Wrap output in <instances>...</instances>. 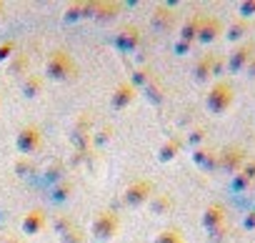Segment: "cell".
<instances>
[{"label":"cell","instance_id":"cell-1","mask_svg":"<svg viewBox=\"0 0 255 243\" xmlns=\"http://www.w3.org/2000/svg\"><path fill=\"white\" fill-rule=\"evenodd\" d=\"M250 55H253V45H250V43H245V45H240V48L235 50V55H233V60H230V68H233V70H240L243 65H248V60H250Z\"/></svg>","mask_w":255,"mask_h":243},{"label":"cell","instance_id":"cell-2","mask_svg":"<svg viewBox=\"0 0 255 243\" xmlns=\"http://www.w3.org/2000/svg\"><path fill=\"white\" fill-rule=\"evenodd\" d=\"M210 103H213L215 110H223L225 105H230V88H228V85H218V88L213 90Z\"/></svg>","mask_w":255,"mask_h":243},{"label":"cell","instance_id":"cell-3","mask_svg":"<svg viewBox=\"0 0 255 243\" xmlns=\"http://www.w3.org/2000/svg\"><path fill=\"white\" fill-rule=\"evenodd\" d=\"M253 178H255V161H253V163H250V166H248V168L243 171V176H240V178L235 181V188H243V186H248V183H250Z\"/></svg>","mask_w":255,"mask_h":243},{"label":"cell","instance_id":"cell-4","mask_svg":"<svg viewBox=\"0 0 255 243\" xmlns=\"http://www.w3.org/2000/svg\"><path fill=\"white\" fill-rule=\"evenodd\" d=\"M238 163H240V151H230V156L225 158V166L228 168H235Z\"/></svg>","mask_w":255,"mask_h":243},{"label":"cell","instance_id":"cell-5","mask_svg":"<svg viewBox=\"0 0 255 243\" xmlns=\"http://www.w3.org/2000/svg\"><path fill=\"white\" fill-rule=\"evenodd\" d=\"M243 33H245V25H243V23H238V25L233 28V33H230V38H240Z\"/></svg>","mask_w":255,"mask_h":243},{"label":"cell","instance_id":"cell-6","mask_svg":"<svg viewBox=\"0 0 255 243\" xmlns=\"http://www.w3.org/2000/svg\"><path fill=\"white\" fill-rule=\"evenodd\" d=\"M243 13H245V15H253V13H255V3H245V5H243Z\"/></svg>","mask_w":255,"mask_h":243},{"label":"cell","instance_id":"cell-7","mask_svg":"<svg viewBox=\"0 0 255 243\" xmlns=\"http://www.w3.org/2000/svg\"><path fill=\"white\" fill-rule=\"evenodd\" d=\"M245 226H248V228H255V211H253V213L245 218Z\"/></svg>","mask_w":255,"mask_h":243},{"label":"cell","instance_id":"cell-8","mask_svg":"<svg viewBox=\"0 0 255 243\" xmlns=\"http://www.w3.org/2000/svg\"><path fill=\"white\" fill-rule=\"evenodd\" d=\"M250 75L255 78V60H253V65H250Z\"/></svg>","mask_w":255,"mask_h":243}]
</instances>
